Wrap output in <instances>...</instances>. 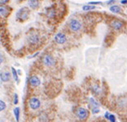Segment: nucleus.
<instances>
[{
	"label": "nucleus",
	"mask_w": 127,
	"mask_h": 122,
	"mask_svg": "<svg viewBox=\"0 0 127 122\" xmlns=\"http://www.w3.org/2000/svg\"><path fill=\"white\" fill-rule=\"evenodd\" d=\"M41 102H40V99L37 97H31L28 99V107L31 108L32 110H37L40 107Z\"/></svg>",
	"instance_id": "obj_1"
},
{
	"label": "nucleus",
	"mask_w": 127,
	"mask_h": 122,
	"mask_svg": "<svg viewBox=\"0 0 127 122\" xmlns=\"http://www.w3.org/2000/svg\"><path fill=\"white\" fill-rule=\"evenodd\" d=\"M77 118H79L80 120H85L88 117V112L87 109L83 108V107H79L77 108V112H76Z\"/></svg>",
	"instance_id": "obj_2"
},
{
	"label": "nucleus",
	"mask_w": 127,
	"mask_h": 122,
	"mask_svg": "<svg viewBox=\"0 0 127 122\" xmlns=\"http://www.w3.org/2000/svg\"><path fill=\"white\" fill-rule=\"evenodd\" d=\"M70 28H71L72 31L74 32H77V31H79L80 29H81V22H80L79 21H77V20L76 19H73L71 20V22H70Z\"/></svg>",
	"instance_id": "obj_3"
},
{
	"label": "nucleus",
	"mask_w": 127,
	"mask_h": 122,
	"mask_svg": "<svg viewBox=\"0 0 127 122\" xmlns=\"http://www.w3.org/2000/svg\"><path fill=\"white\" fill-rule=\"evenodd\" d=\"M43 64L46 65V66L50 67V66L54 65L55 60L52 56H50V55H46V56H44V58H43Z\"/></svg>",
	"instance_id": "obj_4"
},
{
	"label": "nucleus",
	"mask_w": 127,
	"mask_h": 122,
	"mask_svg": "<svg viewBox=\"0 0 127 122\" xmlns=\"http://www.w3.org/2000/svg\"><path fill=\"white\" fill-rule=\"evenodd\" d=\"M29 84L32 87H38L41 84V81H40V78H38L37 76H32L29 78Z\"/></svg>",
	"instance_id": "obj_5"
},
{
	"label": "nucleus",
	"mask_w": 127,
	"mask_h": 122,
	"mask_svg": "<svg viewBox=\"0 0 127 122\" xmlns=\"http://www.w3.org/2000/svg\"><path fill=\"white\" fill-rule=\"evenodd\" d=\"M54 40L56 41V43H58V44H64L66 41V36L63 33H58V34H57L55 35Z\"/></svg>",
	"instance_id": "obj_6"
},
{
	"label": "nucleus",
	"mask_w": 127,
	"mask_h": 122,
	"mask_svg": "<svg viewBox=\"0 0 127 122\" xmlns=\"http://www.w3.org/2000/svg\"><path fill=\"white\" fill-rule=\"evenodd\" d=\"M89 104H90V107H91V108H92V112H93L94 114H97V113L99 112V103L97 102L94 99L90 98Z\"/></svg>",
	"instance_id": "obj_7"
},
{
	"label": "nucleus",
	"mask_w": 127,
	"mask_h": 122,
	"mask_svg": "<svg viewBox=\"0 0 127 122\" xmlns=\"http://www.w3.org/2000/svg\"><path fill=\"white\" fill-rule=\"evenodd\" d=\"M11 76V73L9 72H0V79L2 80V82L4 83H7L10 81Z\"/></svg>",
	"instance_id": "obj_8"
},
{
	"label": "nucleus",
	"mask_w": 127,
	"mask_h": 122,
	"mask_svg": "<svg viewBox=\"0 0 127 122\" xmlns=\"http://www.w3.org/2000/svg\"><path fill=\"white\" fill-rule=\"evenodd\" d=\"M28 6L32 9V10H36V9L39 8L40 6V2L39 0H28Z\"/></svg>",
	"instance_id": "obj_9"
},
{
	"label": "nucleus",
	"mask_w": 127,
	"mask_h": 122,
	"mask_svg": "<svg viewBox=\"0 0 127 122\" xmlns=\"http://www.w3.org/2000/svg\"><path fill=\"white\" fill-rule=\"evenodd\" d=\"M111 26H112L114 29L119 30L122 28L123 24H122V22H121L120 21H116V20H115V21H113L112 22H111Z\"/></svg>",
	"instance_id": "obj_10"
},
{
	"label": "nucleus",
	"mask_w": 127,
	"mask_h": 122,
	"mask_svg": "<svg viewBox=\"0 0 127 122\" xmlns=\"http://www.w3.org/2000/svg\"><path fill=\"white\" fill-rule=\"evenodd\" d=\"M14 114L15 117H16V120L17 121H19V118H20V107H16L14 109Z\"/></svg>",
	"instance_id": "obj_11"
},
{
	"label": "nucleus",
	"mask_w": 127,
	"mask_h": 122,
	"mask_svg": "<svg viewBox=\"0 0 127 122\" xmlns=\"http://www.w3.org/2000/svg\"><path fill=\"white\" fill-rule=\"evenodd\" d=\"M110 11L113 13H119L120 12V8L118 5H113L110 7Z\"/></svg>",
	"instance_id": "obj_12"
},
{
	"label": "nucleus",
	"mask_w": 127,
	"mask_h": 122,
	"mask_svg": "<svg viewBox=\"0 0 127 122\" xmlns=\"http://www.w3.org/2000/svg\"><path fill=\"white\" fill-rule=\"evenodd\" d=\"M105 117H106V119H108V120L112 122L115 121V116L113 115V114H110L109 113H106V114H105Z\"/></svg>",
	"instance_id": "obj_13"
},
{
	"label": "nucleus",
	"mask_w": 127,
	"mask_h": 122,
	"mask_svg": "<svg viewBox=\"0 0 127 122\" xmlns=\"http://www.w3.org/2000/svg\"><path fill=\"white\" fill-rule=\"evenodd\" d=\"M95 9V7L94 5H92V4H87V5H84L83 7V11H92V10H94Z\"/></svg>",
	"instance_id": "obj_14"
},
{
	"label": "nucleus",
	"mask_w": 127,
	"mask_h": 122,
	"mask_svg": "<svg viewBox=\"0 0 127 122\" xmlns=\"http://www.w3.org/2000/svg\"><path fill=\"white\" fill-rule=\"evenodd\" d=\"M5 108H6V103L2 100H0V112L4 111Z\"/></svg>",
	"instance_id": "obj_15"
},
{
	"label": "nucleus",
	"mask_w": 127,
	"mask_h": 122,
	"mask_svg": "<svg viewBox=\"0 0 127 122\" xmlns=\"http://www.w3.org/2000/svg\"><path fill=\"white\" fill-rule=\"evenodd\" d=\"M11 70H12V75H13V78H14L15 80L17 81L18 80V76H17V71L14 69V67L11 68Z\"/></svg>",
	"instance_id": "obj_16"
},
{
	"label": "nucleus",
	"mask_w": 127,
	"mask_h": 122,
	"mask_svg": "<svg viewBox=\"0 0 127 122\" xmlns=\"http://www.w3.org/2000/svg\"><path fill=\"white\" fill-rule=\"evenodd\" d=\"M14 104H17L18 103V97H17V94H15L14 95Z\"/></svg>",
	"instance_id": "obj_17"
},
{
	"label": "nucleus",
	"mask_w": 127,
	"mask_h": 122,
	"mask_svg": "<svg viewBox=\"0 0 127 122\" xmlns=\"http://www.w3.org/2000/svg\"><path fill=\"white\" fill-rule=\"evenodd\" d=\"M3 62H4V57H3V55L0 53V65H2Z\"/></svg>",
	"instance_id": "obj_18"
},
{
	"label": "nucleus",
	"mask_w": 127,
	"mask_h": 122,
	"mask_svg": "<svg viewBox=\"0 0 127 122\" xmlns=\"http://www.w3.org/2000/svg\"><path fill=\"white\" fill-rule=\"evenodd\" d=\"M121 4H127V0H122V1H121Z\"/></svg>",
	"instance_id": "obj_19"
}]
</instances>
